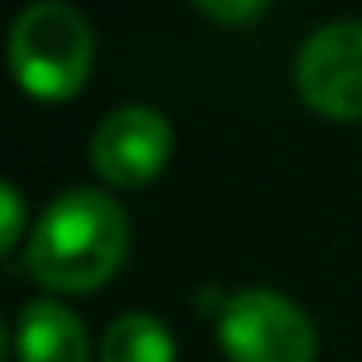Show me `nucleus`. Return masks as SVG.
<instances>
[{"instance_id":"obj_7","label":"nucleus","mask_w":362,"mask_h":362,"mask_svg":"<svg viewBox=\"0 0 362 362\" xmlns=\"http://www.w3.org/2000/svg\"><path fill=\"white\" fill-rule=\"evenodd\" d=\"M101 362H173V337L156 316L127 312L105 329Z\"/></svg>"},{"instance_id":"obj_3","label":"nucleus","mask_w":362,"mask_h":362,"mask_svg":"<svg viewBox=\"0 0 362 362\" xmlns=\"http://www.w3.org/2000/svg\"><path fill=\"white\" fill-rule=\"evenodd\" d=\"M219 341L232 362H316L312 320L278 291H240L219 312Z\"/></svg>"},{"instance_id":"obj_10","label":"nucleus","mask_w":362,"mask_h":362,"mask_svg":"<svg viewBox=\"0 0 362 362\" xmlns=\"http://www.w3.org/2000/svg\"><path fill=\"white\" fill-rule=\"evenodd\" d=\"M4 354H8V329H4V320H0V362H4Z\"/></svg>"},{"instance_id":"obj_9","label":"nucleus","mask_w":362,"mask_h":362,"mask_svg":"<svg viewBox=\"0 0 362 362\" xmlns=\"http://www.w3.org/2000/svg\"><path fill=\"white\" fill-rule=\"evenodd\" d=\"M194 4H198L206 17H215V21L240 25V21H253V17H262L270 0H194Z\"/></svg>"},{"instance_id":"obj_1","label":"nucleus","mask_w":362,"mask_h":362,"mask_svg":"<svg viewBox=\"0 0 362 362\" xmlns=\"http://www.w3.org/2000/svg\"><path fill=\"white\" fill-rule=\"evenodd\" d=\"M127 215L101 189L59 194L30 236V270L55 291H97L127 257Z\"/></svg>"},{"instance_id":"obj_2","label":"nucleus","mask_w":362,"mask_h":362,"mask_svg":"<svg viewBox=\"0 0 362 362\" xmlns=\"http://www.w3.org/2000/svg\"><path fill=\"white\" fill-rule=\"evenodd\" d=\"M8 68L21 89L42 101L81 93L93 68L89 21L64 0L25 4L8 30Z\"/></svg>"},{"instance_id":"obj_6","label":"nucleus","mask_w":362,"mask_h":362,"mask_svg":"<svg viewBox=\"0 0 362 362\" xmlns=\"http://www.w3.org/2000/svg\"><path fill=\"white\" fill-rule=\"evenodd\" d=\"M17 358L21 362H89L85 325L51 299H34L17 325Z\"/></svg>"},{"instance_id":"obj_4","label":"nucleus","mask_w":362,"mask_h":362,"mask_svg":"<svg viewBox=\"0 0 362 362\" xmlns=\"http://www.w3.org/2000/svg\"><path fill=\"white\" fill-rule=\"evenodd\" d=\"M303 101L337 122L362 118V21H333L316 30L295 64Z\"/></svg>"},{"instance_id":"obj_8","label":"nucleus","mask_w":362,"mask_h":362,"mask_svg":"<svg viewBox=\"0 0 362 362\" xmlns=\"http://www.w3.org/2000/svg\"><path fill=\"white\" fill-rule=\"evenodd\" d=\"M21 223H25V198H21L8 181H0V257L17 245Z\"/></svg>"},{"instance_id":"obj_5","label":"nucleus","mask_w":362,"mask_h":362,"mask_svg":"<svg viewBox=\"0 0 362 362\" xmlns=\"http://www.w3.org/2000/svg\"><path fill=\"white\" fill-rule=\"evenodd\" d=\"M173 152V131L160 110L152 105H122L114 110L93 135V165L114 185H148L165 169Z\"/></svg>"}]
</instances>
